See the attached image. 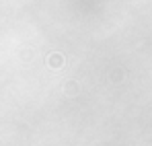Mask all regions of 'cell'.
I'll return each mask as SVG.
<instances>
[{
  "mask_svg": "<svg viewBox=\"0 0 152 146\" xmlns=\"http://www.w3.org/2000/svg\"><path fill=\"white\" fill-rule=\"evenodd\" d=\"M48 64L53 66V68H60L62 64H64V58H62V54H50V58H48Z\"/></svg>",
  "mask_w": 152,
  "mask_h": 146,
  "instance_id": "cell-1",
  "label": "cell"
}]
</instances>
